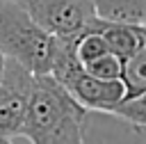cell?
<instances>
[{"mask_svg": "<svg viewBox=\"0 0 146 144\" xmlns=\"http://www.w3.org/2000/svg\"><path fill=\"white\" fill-rule=\"evenodd\" d=\"M57 37L43 30L18 0H0V50L34 75L50 73Z\"/></svg>", "mask_w": 146, "mask_h": 144, "instance_id": "2", "label": "cell"}, {"mask_svg": "<svg viewBox=\"0 0 146 144\" xmlns=\"http://www.w3.org/2000/svg\"><path fill=\"white\" fill-rule=\"evenodd\" d=\"M121 80L125 85V98H132L146 91V46H141L135 55H130L123 62Z\"/></svg>", "mask_w": 146, "mask_h": 144, "instance_id": "7", "label": "cell"}, {"mask_svg": "<svg viewBox=\"0 0 146 144\" xmlns=\"http://www.w3.org/2000/svg\"><path fill=\"white\" fill-rule=\"evenodd\" d=\"M30 16L55 37H78L96 23L91 0H18Z\"/></svg>", "mask_w": 146, "mask_h": 144, "instance_id": "4", "label": "cell"}, {"mask_svg": "<svg viewBox=\"0 0 146 144\" xmlns=\"http://www.w3.org/2000/svg\"><path fill=\"white\" fill-rule=\"evenodd\" d=\"M130 126H132V128H135V130H137V133L146 139V114H141V117H139L135 123H130Z\"/></svg>", "mask_w": 146, "mask_h": 144, "instance_id": "9", "label": "cell"}, {"mask_svg": "<svg viewBox=\"0 0 146 144\" xmlns=\"http://www.w3.org/2000/svg\"><path fill=\"white\" fill-rule=\"evenodd\" d=\"M96 27L100 30V34L105 37L110 50L121 57L123 62L135 55L141 46H144V37H141V25H130V23H112V21H96Z\"/></svg>", "mask_w": 146, "mask_h": 144, "instance_id": "5", "label": "cell"}, {"mask_svg": "<svg viewBox=\"0 0 146 144\" xmlns=\"http://www.w3.org/2000/svg\"><path fill=\"white\" fill-rule=\"evenodd\" d=\"M87 117L89 110L52 73H39L18 137L36 144H78L84 142Z\"/></svg>", "mask_w": 146, "mask_h": 144, "instance_id": "1", "label": "cell"}, {"mask_svg": "<svg viewBox=\"0 0 146 144\" xmlns=\"http://www.w3.org/2000/svg\"><path fill=\"white\" fill-rule=\"evenodd\" d=\"M5 55H2V50H0V80H2V71H5Z\"/></svg>", "mask_w": 146, "mask_h": 144, "instance_id": "10", "label": "cell"}, {"mask_svg": "<svg viewBox=\"0 0 146 144\" xmlns=\"http://www.w3.org/2000/svg\"><path fill=\"white\" fill-rule=\"evenodd\" d=\"M34 87V73L16 59H5V71L0 80V142L18 139L27 103Z\"/></svg>", "mask_w": 146, "mask_h": 144, "instance_id": "3", "label": "cell"}, {"mask_svg": "<svg viewBox=\"0 0 146 144\" xmlns=\"http://www.w3.org/2000/svg\"><path fill=\"white\" fill-rule=\"evenodd\" d=\"M96 16L112 23L146 25V0H91Z\"/></svg>", "mask_w": 146, "mask_h": 144, "instance_id": "6", "label": "cell"}, {"mask_svg": "<svg viewBox=\"0 0 146 144\" xmlns=\"http://www.w3.org/2000/svg\"><path fill=\"white\" fill-rule=\"evenodd\" d=\"M82 66L91 75L103 78V80H119L121 73H123V59L116 57L112 50L100 55V57H96V59H91V62H87V64H82Z\"/></svg>", "mask_w": 146, "mask_h": 144, "instance_id": "8", "label": "cell"}]
</instances>
